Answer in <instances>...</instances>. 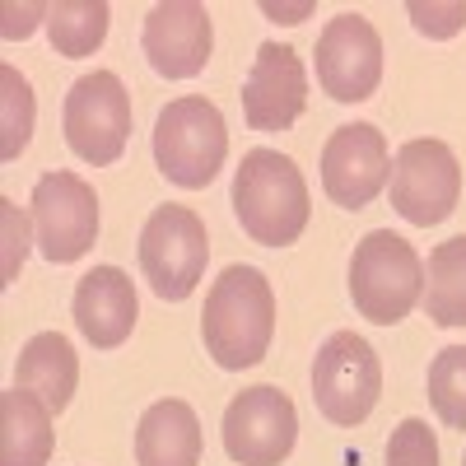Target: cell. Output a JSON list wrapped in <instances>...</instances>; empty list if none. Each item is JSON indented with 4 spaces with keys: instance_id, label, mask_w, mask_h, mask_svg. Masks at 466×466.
Returning <instances> with one entry per match:
<instances>
[{
    "instance_id": "obj_11",
    "label": "cell",
    "mask_w": 466,
    "mask_h": 466,
    "mask_svg": "<svg viewBox=\"0 0 466 466\" xmlns=\"http://www.w3.org/2000/svg\"><path fill=\"white\" fill-rule=\"evenodd\" d=\"M382 80V37L364 15H336L318 37V85L336 103H364Z\"/></svg>"
},
{
    "instance_id": "obj_1",
    "label": "cell",
    "mask_w": 466,
    "mask_h": 466,
    "mask_svg": "<svg viewBox=\"0 0 466 466\" xmlns=\"http://www.w3.org/2000/svg\"><path fill=\"white\" fill-rule=\"evenodd\" d=\"M270 336H276V294H270V280L257 266H228L206 294V313H201L206 355L219 369L238 373L266 360Z\"/></svg>"
},
{
    "instance_id": "obj_21",
    "label": "cell",
    "mask_w": 466,
    "mask_h": 466,
    "mask_svg": "<svg viewBox=\"0 0 466 466\" xmlns=\"http://www.w3.org/2000/svg\"><path fill=\"white\" fill-rule=\"evenodd\" d=\"M430 406L448 430H466V345H448L430 364Z\"/></svg>"
},
{
    "instance_id": "obj_12",
    "label": "cell",
    "mask_w": 466,
    "mask_h": 466,
    "mask_svg": "<svg viewBox=\"0 0 466 466\" xmlns=\"http://www.w3.org/2000/svg\"><path fill=\"white\" fill-rule=\"evenodd\" d=\"M392 177V149L373 122L336 127L322 149V191L340 210H364Z\"/></svg>"
},
{
    "instance_id": "obj_17",
    "label": "cell",
    "mask_w": 466,
    "mask_h": 466,
    "mask_svg": "<svg viewBox=\"0 0 466 466\" xmlns=\"http://www.w3.org/2000/svg\"><path fill=\"white\" fill-rule=\"evenodd\" d=\"M15 387L33 392L52 415H61L80 387V360L75 345L61 331H37L24 350H19V369H15Z\"/></svg>"
},
{
    "instance_id": "obj_16",
    "label": "cell",
    "mask_w": 466,
    "mask_h": 466,
    "mask_svg": "<svg viewBox=\"0 0 466 466\" xmlns=\"http://www.w3.org/2000/svg\"><path fill=\"white\" fill-rule=\"evenodd\" d=\"M140 466H201V420L187 401H154L136 424Z\"/></svg>"
},
{
    "instance_id": "obj_14",
    "label": "cell",
    "mask_w": 466,
    "mask_h": 466,
    "mask_svg": "<svg viewBox=\"0 0 466 466\" xmlns=\"http://www.w3.org/2000/svg\"><path fill=\"white\" fill-rule=\"evenodd\" d=\"M140 47L164 80H191V75H201L210 52H215V28H210L206 5H197V0L154 5L145 19V33H140Z\"/></svg>"
},
{
    "instance_id": "obj_25",
    "label": "cell",
    "mask_w": 466,
    "mask_h": 466,
    "mask_svg": "<svg viewBox=\"0 0 466 466\" xmlns=\"http://www.w3.org/2000/svg\"><path fill=\"white\" fill-rule=\"evenodd\" d=\"M0 219H5V285L19 276V266H24V252H28V219L15 210V201H0Z\"/></svg>"
},
{
    "instance_id": "obj_15",
    "label": "cell",
    "mask_w": 466,
    "mask_h": 466,
    "mask_svg": "<svg viewBox=\"0 0 466 466\" xmlns=\"http://www.w3.org/2000/svg\"><path fill=\"white\" fill-rule=\"evenodd\" d=\"M70 313H75L80 336L94 350H116L136 331L140 299H136V285H131V276L122 266H94L89 276L75 285Z\"/></svg>"
},
{
    "instance_id": "obj_27",
    "label": "cell",
    "mask_w": 466,
    "mask_h": 466,
    "mask_svg": "<svg viewBox=\"0 0 466 466\" xmlns=\"http://www.w3.org/2000/svg\"><path fill=\"white\" fill-rule=\"evenodd\" d=\"M461 466H466V457H461Z\"/></svg>"
},
{
    "instance_id": "obj_3",
    "label": "cell",
    "mask_w": 466,
    "mask_h": 466,
    "mask_svg": "<svg viewBox=\"0 0 466 466\" xmlns=\"http://www.w3.org/2000/svg\"><path fill=\"white\" fill-rule=\"evenodd\" d=\"M350 299L360 318L378 327H397L424 299V261L392 228H373L350 257Z\"/></svg>"
},
{
    "instance_id": "obj_10",
    "label": "cell",
    "mask_w": 466,
    "mask_h": 466,
    "mask_svg": "<svg viewBox=\"0 0 466 466\" xmlns=\"http://www.w3.org/2000/svg\"><path fill=\"white\" fill-rule=\"evenodd\" d=\"M299 443L294 401L270 382L243 387L224 410V452L238 466H280Z\"/></svg>"
},
{
    "instance_id": "obj_18",
    "label": "cell",
    "mask_w": 466,
    "mask_h": 466,
    "mask_svg": "<svg viewBox=\"0 0 466 466\" xmlns=\"http://www.w3.org/2000/svg\"><path fill=\"white\" fill-rule=\"evenodd\" d=\"M52 448V410L24 387H10L0 397V466H47Z\"/></svg>"
},
{
    "instance_id": "obj_5",
    "label": "cell",
    "mask_w": 466,
    "mask_h": 466,
    "mask_svg": "<svg viewBox=\"0 0 466 466\" xmlns=\"http://www.w3.org/2000/svg\"><path fill=\"white\" fill-rule=\"evenodd\" d=\"M206 257H210V238H206V224H201L197 210L159 206L145 219V228H140V270H145L149 289L159 299L182 303L201 285Z\"/></svg>"
},
{
    "instance_id": "obj_6",
    "label": "cell",
    "mask_w": 466,
    "mask_h": 466,
    "mask_svg": "<svg viewBox=\"0 0 466 466\" xmlns=\"http://www.w3.org/2000/svg\"><path fill=\"white\" fill-rule=\"evenodd\" d=\"M378 397H382V364L373 355V345L355 331H331L313 360L318 410L340 430H355V424L373 415Z\"/></svg>"
},
{
    "instance_id": "obj_13",
    "label": "cell",
    "mask_w": 466,
    "mask_h": 466,
    "mask_svg": "<svg viewBox=\"0 0 466 466\" xmlns=\"http://www.w3.org/2000/svg\"><path fill=\"white\" fill-rule=\"evenodd\" d=\"M238 98L252 131H289L308 107V75L299 52L289 43H261Z\"/></svg>"
},
{
    "instance_id": "obj_7",
    "label": "cell",
    "mask_w": 466,
    "mask_h": 466,
    "mask_svg": "<svg viewBox=\"0 0 466 466\" xmlns=\"http://www.w3.org/2000/svg\"><path fill=\"white\" fill-rule=\"evenodd\" d=\"M131 140V94L112 70L80 75L66 94V145L85 164L107 168L127 154Z\"/></svg>"
},
{
    "instance_id": "obj_2",
    "label": "cell",
    "mask_w": 466,
    "mask_h": 466,
    "mask_svg": "<svg viewBox=\"0 0 466 466\" xmlns=\"http://www.w3.org/2000/svg\"><path fill=\"white\" fill-rule=\"evenodd\" d=\"M233 215L261 248H289L308 228V182L280 149H248L233 173Z\"/></svg>"
},
{
    "instance_id": "obj_23",
    "label": "cell",
    "mask_w": 466,
    "mask_h": 466,
    "mask_svg": "<svg viewBox=\"0 0 466 466\" xmlns=\"http://www.w3.org/2000/svg\"><path fill=\"white\" fill-rule=\"evenodd\" d=\"M387 466H439V443L424 420H401L392 443H387Z\"/></svg>"
},
{
    "instance_id": "obj_22",
    "label": "cell",
    "mask_w": 466,
    "mask_h": 466,
    "mask_svg": "<svg viewBox=\"0 0 466 466\" xmlns=\"http://www.w3.org/2000/svg\"><path fill=\"white\" fill-rule=\"evenodd\" d=\"M0 107H5V122H0V131H5V140H0V159H19L24 145H28V131H33V89L28 80L15 70V66H0Z\"/></svg>"
},
{
    "instance_id": "obj_9",
    "label": "cell",
    "mask_w": 466,
    "mask_h": 466,
    "mask_svg": "<svg viewBox=\"0 0 466 466\" xmlns=\"http://www.w3.org/2000/svg\"><path fill=\"white\" fill-rule=\"evenodd\" d=\"M33 228L47 261L70 266L98 238V197L80 173H43L33 187Z\"/></svg>"
},
{
    "instance_id": "obj_26",
    "label": "cell",
    "mask_w": 466,
    "mask_h": 466,
    "mask_svg": "<svg viewBox=\"0 0 466 466\" xmlns=\"http://www.w3.org/2000/svg\"><path fill=\"white\" fill-rule=\"evenodd\" d=\"M52 5H5V37L15 43V37H28L33 33V19L47 15Z\"/></svg>"
},
{
    "instance_id": "obj_24",
    "label": "cell",
    "mask_w": 466,
    "mask_h": 466,
    "mask_svg": "<svg viewBox=\"0 0 466 466\" xmlns=\"http://www.w3.org/2000/svg\"><path fill=\"white\" fill-rule=\"evenodd\" d=\"M406 15L424 37H452L466 24V0H457V5H424V0H410Z\"/></svg>"
},
{
    "instance_id": "obj_4",
    "label": "cell",
    "mask_w": 466,
    "mask_h": 466,
    "mask_svg": "<svg viewBox=\"0 0 466 466\" xmlns=\"http://www.w3.org/2000/svg\"><path fill=\"white\" fill-rule=\"evenodd\" d=\"M224 154H228V127L210 98L187 94L159 112V122H154V164L173 187L187 191L210 187Z\"/></svg>"
},
{
    "instance_id": "obj_8",
    "label": "cell",
    "mask_w": 466,
    "mask_h": 466,
    "mask_svg": "<svg viewBox=\"0 0 466 466\" xmlns=\"http://www.w3.org/2000/svg\"><path fill=\"white\" fill-rule=\"evenodd\" d=\"M392 210L415 224V228H434L457 210L461 197V164L443 140H406L392 159Z\"/></svg>"
},
{
    "instance_id": "obj_20",
    "label": "cell",
    "mask_w": 466,
    "mask_h": 466,
    "mask_svg": "<svg viewBox=\"0 0 466 466\" xmlns=\"http://www.w3.org/2000/svg\"><path fill=\"white\" fill-rule=\"evenodd\" d=\"M107 19H112V10L103 0H61V5H52L47 33H52L56 56H70V61L94 56L107 37Z\"/></svg>"
},
{
    "instance_id": "obj_19",
    "label": "cell",
    "mask_w": 466,
    "mask_h": 466,
    "mask_svg": "<svg viewBox=\"0 0 466 466\" xmlns=\"http://www.w3.org/2000/svg\"><path fill=\"white\" fill-rule=\"evenodd\" d=\"M424 308L439 327H466V233L430 252L424 276Z\"/></svg>"
}]
</instances>
